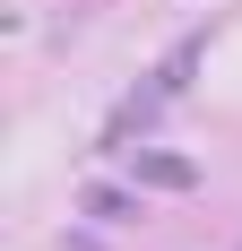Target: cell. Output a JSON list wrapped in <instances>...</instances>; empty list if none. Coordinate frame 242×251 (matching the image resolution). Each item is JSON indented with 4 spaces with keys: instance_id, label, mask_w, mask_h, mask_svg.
<instances>
[{
    "instance_id": "obj_2",
    "label": "cell",
    "mask_w": 242,
    "mask_h": 251,
    "mask_svg": "<svg viewBox=\"0 0 242 251\" xmlns=\"http://www.w3.org/2000/svg\"><path fill=\"white\" fill-rule=\"evenodd\" d=\"M78 208H87V217H104V226H130V217H139V200H130V191H113V182H96Z\"/></svg>"
},
{
    "instance_id": "obj_1",
    "label": "cell",
    "mask_w": 242,
    "mask_h": 251,
    "mask_svg": "<svg viewBox=\"0 0 242 251\" xmlns=\"http://www.w3.org/2000/svg\"><path fill=\"white\" fill-rule=\"evenodd\" d=\"M130 174L147 191H199V165L191 156H165V148H130Z\"/></svg>"
},
{
    "instance_id": "obj_3",
    "label": "cell",
    "mask_w": 242,
    "mask_h": 251,
    "mask_svg": "<svg viewBox=\"0 0 242 251\" xmlns=\"http://www.w3.org/2000/svg\"><path fill=\"white\" fill-rule=\"evenodd\" d=\"M61 251H96V243H87V234H78V243H61Z\"/></svg>"
}]
</instances>
